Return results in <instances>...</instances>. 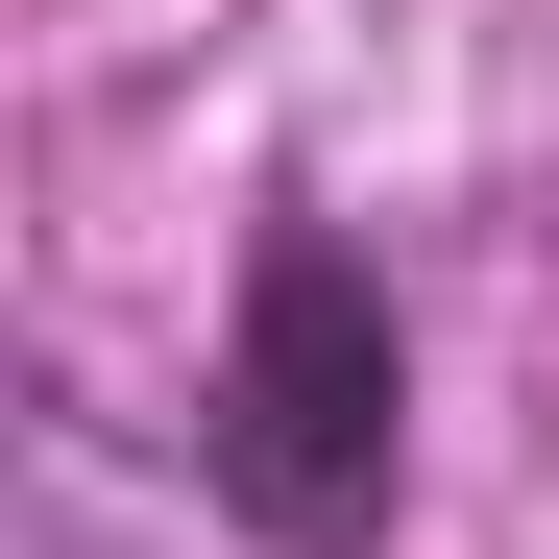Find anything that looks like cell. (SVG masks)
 I'll return each instance as SVG.
<instances>
[{
	"instance_id": "obj_1",
	"label": "cell",
	"mask_w": 559,
	"mask_h": 559,
	"mask_svg": "<svg viewBox=\"0 0 559 559\" xmlns=\"http://www.w3.org/2000/svg\"><path fill=\"white\" fill-rule=\"evenodd\" d=\"M195 511H219L243 559H390V511H414V317H390V267H365L317 195L267 219L243 293H219Z\"/></svg>"
}]
</instances>
